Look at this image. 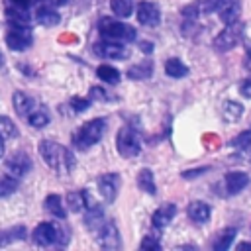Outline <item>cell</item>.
I'll list each match as a JSON object with an SVG mask.
<instances>
[{
    "label": "cell",
    "instance_id": "cell-19",
    "mask_svg": "<svg viewBox=\"0 0 251 251\" xmlns=\"http://www.w3.org/2000/svg\"><path fill=\"white\" fill-rule=\"evenodd\" d=\"M6 18L12 25H29L31 24L29 10L22 8V6H14V4H10V8L6 10Z\"/></svg>",
    "mask_w": 251,
    "mask_h": 251
},
{
    "label": "cell",
    "instance_id": "cell-27",
    "mask_svg": "<svg viewBox=\"0 0 251 251\" xmlns=\"http://www.w3.org/2000/svg\"><path fill=\"white\" fill-rule=\"evenodd\" d=\"M222 116H224V120H226L227 124L237 122V120L243 116V104H239V102H235V100L226 102V104H224V110H222Z\"/></svg>",
    "mask_w": 251,
    "mask_h": 251
},
{
    "label": "cell",
    "instance_id": "cell-23",
    "mask_svg": "<svg viewBox=\"0 0 251 251\" xmlns=\"http://www.w3.org/2000/svg\"><path fill=\"white\" fill-rule=\"evenodd\" d=\"M45 210H47L51 216H55L57 220H65V218H67V210H65L63 200H61L59 194H49V196L45 198Z\"/></svg>",
    "mask_w": 251,
    "mask_h": 251
},
{
    "label": "cell",
    "instance_id": "cell-9",
    "mask_svg": "<svg viewBox=\"0 0 251 251\" xmlns=\"http://www.w3.org/2000/svg\"><path fill=\"white\" fill-rule=\"evenodd\" d=\"M92 53L100 59H127L129 57V49L120 43V41H108V39H102L98 43L92 45Z\"/></svg>",
    "mask_w": 251,
    "mask_h": 251
},
{
    "label": "cell",
    "instance_id": "cell-18",
    "mask_svg": "<svg viewBox=\"0 0 251 251\" xmlns=\"http://www.w3.org/2000/svg\"><path fill=\"white\" fill-rule=\"evenodd\" d=\"M239 12H241V6H239V0H222L220 8H218V16L224 24H231L235 20H239Z\"/></svg>",
    "mask_w": 251,
    "mask_h": 251
},
{
    "label": "cell",
    "instance_id": "cell-42",
    "mask_svg": "<svg viewBox=\"0 0 251 251\" xmlns=\"http://www.w3.org/2000/svg\"><path fill=\"white\" fill-rule=\"evenodd\" d=\"M39 0H10V4H14V6H22V8H31V6H35Z\"/></svg>",
    "mask_w": 251,
    "mask_h": 251
},
{
    "label": "cell",
    "instance_id": "cell-36",
    "mask_svg": "<svg viewBox=\"0 0 251 251\" xmlns=\"http://www.w3.org/2000/svg\"><path fill=\"white\" fill-rule=\"evenodd\" d=\"M180 14H182V18H184V20H190V22H196V20H198V16H202V14H200V10H198V2H192V4L184 6V8L180 10Z\"/></svg>",
    "mask_w": 251,
    "mask_h": 251
},
{
    "label": "cell",
    "instance_id": "cell-7",
    "mask_svg": "<svg viewBox=\"0 0 251 251\" xmlns=\"http://www.w3.org/2000/svg\"><path fill=\"white\" fill-rule=\"evenodd\" d=\"M33 43V33L29 29V25H12L6 31V45L12 51H24L27 47H31Z\"/></svg>",
    "mask_w": 251,
    "mask_h": 251
},
{
    "label": "cell",
    "instance_id": "cell-20",
    "mask_svg": "<svg viewBox=\"0 0 251 251\" xmlns=\"http://www.w3.org/2000/svg\"><path fill=\"white\" fill-rule=\"evenodd\" d=\"M104 222V212L98 204L90 206V208H84V226L90 229V231H96Z\"/></svg>",
    "mask_w": 251,
    "mask_h": 251
},
{
    "label": "cell",
    "instance_id": "cell-5",
    "mask_svg": "<svg viewBox=\"0 0 251 251\" xmlns=\"http://www.w3.org/2000/svg\"><path fill=\"white\" fill-rule=\"evenodd\" d=\"M243 33H245V25H243V22L235 20V22H231V24H226L224 31H220V33L216 35V39H214L212 45H214V49L220 51V53L231 51V49L243 39Z\"/></svg>",
    "mask_w": 251,
    "mask_h": 251
},
{
    "label": "cell",
    "instance_id": "cell-31",
    "mask_svg": "<svg viewBox=\"0 0 251 251\" xmlns=\"http://www.w3.org/2000/svg\"><path fill=\"white\" fill-rule=\"evenodd\" d=\"M110 6L118 18H127L133 12V0H110Z\"/></svg>",
    "mask_w": 251,
    "mask_h": 251
},
{
    "label": "cell",
    "instance_id": "cell-41",
    "mask_svg": "<svg viewBox=\"0 0 251 251\" xmlns=\"http://www.w3.org/2000/svg\"><path fill=\"white\" fill-rule=\"evenodd\" d=\"M239 94H241L243 98H251V78H245V80L241 82V86H239Z\"/></svg>",
    "mask_w": 251,
    "mask_h": 251
},
{
    "label": "cell",
    "instance_id": "cell-4",
    "mask_svg": "<svg viewBox=\"0 0 251 251\" xmlns=\"http://www.w3.org/2000/svg\"><path fill=\"white\" fill-rule=\"evenodd\" d=\"M98 31L102 35V39H108V41H120V43H129L137 37L135 33V27L126 24V22H118V20H112V18H102L98 22Z\"/></svg>",
    "mask_w": 251,
    "mask_h": 251
},
{
    "label": "cell",
    "instance_id": "cell-44",
    "mask_svg": "<svg viewBox=\"0 0 251 251\" xmlns=\"http://www.w3.org/2000/svg\"><path fill=\"white\" fill-rule=\"evenodd\" d=\"M139 49H141L143 53H151V51H153V43H151V41H141V43H139Z\"/></svg>",
    "mask_w": 251,
    "mask_h": 251
},
{
    "label": "cell",
    "instance_id": "cell-34",
    "mask_svg": "<svg viewBox=\"0 0 251 251\" xmlns=\"http://www.w3.org/2000/svg\"><path fill=\"white\" fill-rule=\"evenodd\" d=\"M18 178H14V176H4V178H0V198H4V196H8V194H12L16 188H18Z\"/></svg>",
    "mask_w": 251,
    "mask_h": 251
},
{
    "label": "cell",
    "instance_id": "cell-38",
    "mask_svg": "<svg viewBox=\"0 0 251 251\" xmlns=\"http://www.w3.org/2000/svg\"><path fill=\"white\" fill-rule=\"evenodd\" d=\"M90 100H98V102H112V100H116V98H112L104 88H100V86H92V88H90Z\"/></svg>",
    "mask_w": 251,
    "mask_h": 251
},
{
    "label": "cell",
    "instance_id": "cell-46",
    "mask_svg": "<svg viewBox=\"0 0 251 251\" xmlns=\"http://www.w3.org/2000/svg\"><path fill=\"white\" fill-rule=\"evenodd\" d=\"M4 155V139H0V157Z\"/></svg>",
    "mask_w": 251,
    "mask_h": 251
},
{
    "label": "cell",
    "instance_id": "cell-1",
    "mask_svg": "<svg viewBox=\"0 0 251 251\" xmlns=\"http://www.w3.org/2000/svg\"><path fill=\"white\" fill-rule=\"evenodd\" d=\"M39 155L45 161V165L49 169H53L55 173H59V175H69L75 169V157H73V153L65 145H61L57 141L43 139L39 143Z\"/></svg>",
    "mask_w": 251,
    "mask_h": 251
},
{
    "label": "cell",
    "instance_id": "cell-12",
    "mask_svg": "<svg viewBox=\"0 0 251 251\" xmlns=\"http://www.w3.org/2000/svg\"><path fill=\"white\" fill-rule=\"evenodd\" d=\"M137 20L141 25H147V27H153V25H159L161 24V10L155 2H141L137 6Z\"/></svg>",
    "mask_w": 251,
    "mask_h": 251
},
{
    "label": "cell",
    "instance_id": "cell-30",
    "mask_svg": "<svg viewBox=\"0 0 251 251\" xmlns=\"http://www.w3.org/2000/svg\"><path fill=\"white\" fill-rule=\"evenodd\" d=\"M96 75L98 78H102L106 84H118L120 82V71L112 65H100L96 69Z\"/></svg>",
    "mask_w": 251,
    "mask_h": 251
},
{
    "label": "cell",
    "instance_id": "cell-47",
    "mask_svg": "<svg viewBox=\"0 0 251 251\" xmlns=\"http://www.w3.org/2000/svg\"><path fill=\"white\" fill-rule=\"evenodd\" d=\"M2 65H4V55L0 53V67H2Z\"/></svg>",
    "mask_w": 251,
    "mask_h": 251
},
{
    "label": "cell",
    "instance_id": "cell-21",
    "mask_svg": "<svg viewBox=\"0 0 251 251\" xmlns=\"http://www.w3.org/2000/svg\"><path fill=\"white\" fill-rule=\"evenodd\" d=\"M235 235H237V229H235V227H226V229H222V231L216 235V239L212 241V249H214V251H226V249H229L231 243H233V239H235Z\"/></svg>",
    "mask_w": 251,
    "mask_h": 251
},
{
    "label": "cell",
    "instance_id": "cell-37",
    "mask_svg": "<svg viewBox=\"0 0 251 251\" xmlns=\"http://www.w3.org/2000/svg\"><path fill=\"white\" fill-rule=\"evenodd\" d=\"M139 247L141 249H153V251H157V249H161V241H159V235H153V233H147L143 239H141V243H139Z\"/></svg>",
    "mask_w": 251,
    "mask_h": 251
},
{
    "label": "cell",
    "instance_id": "cell-22",
    "mask_svg": "<svg viewBox=\"0 0 251 251\" xmlns=\"http://www.w3.org/2000/svg\"><path fill=\"white\" fill-rule=\"evenodd\" d=\"M12 102H14V108H16V112H18L22 118H25V116H27V112H29V110L35 106V100H33L29 94L22 92V90L14 92V96H12Z\"/></svg>",
    "mask_w": 251,
    "mask_h": 251
},
{
    "label": "cell",
    "instance_id": "cell-17",
    "mask_svg": "<svg viewBox=\"0 0 251 251\" xmlns=\"http://www.w3.org/2000/svg\"><path fill=\"white\" fill-rule=\"evenodd\" d=\"M25 120H27V124H29L31 127H45V126L49 124V120H51V114H49L47 106L35 102V106L27 112Z\"/></svg>",
    "mask_w": 251,
    "mask_h": 251
},
{
    "label": "cell",
    "instance_id": "cell-29",
    "mask_svg": "<svg viewBox=\"0 0 251 251\" xmlns=\"http://www.w3.org/2000/svg\"><path fill=\"white\" fill-rule=\"evenodd\" d=\"M86 194L88 190H76V192H69L67 194V206L71 212H82L86 206Z\"/></svg>",
    "mask_w": 251,
    "mask_h": 251
},
{
    "label": "cell",
    "instance_id": "cell-3",
    "mask_svg": "<svg viewBox=\"0 0 251 251\" xmlns=\"http://www.w3.org/2000/svg\"><path fill=\"white\" fill-rule=\"evenodd\" d=\"M104 131H106V120H104V118H94V120L82 124V126L75 131V135H73V145H75L78 151H86V149H90L92 145H96V143L102 139Z\"/></svg>",
    "mask_w": 251,
    "mask_h": 251
},
{
    "label": "cell",
    "instance_id": "cell-25",
    "mask_svg": "<svg viewBox=\"0 0 251 251\" xmlns=\"http://www.w3.org/2000/svg\"><path fill=\"white\" fill-rule=\"evenodd\" d=\"M151 75H153L151 61H143V63L127 69V78H131V80H147V78H151Z\"/></svg>",
    "mask_w": 251,
    "mask_h": 251
},
{
    "label": "cell",
    "instance_id": "cell-35",
    "mask_svg": "<svg viewBox=\"0 0 251 251\" xmlns=\"http://www.w3.org/2000/svg\"><path fill=\"white\" fill-rule=\"evenodd\" d=\"M220 4L222 0H198V10L200 14H216Z\"/></svg>",
    "mask_w": 251,
    "mask_h": 251
},
{
    "label": "cell",
    "instance_id": "cell-11",
    "mask_svg": "<svg viewBox=\"0 0 251 251\" xmlns=\"http://www.w3.org/2000/svg\"><path fill=\"white\" fill-rule=\"evenodd\" d=\"M98 190L102 194V198L112 204L118 196V190H120V175L118 173H106L98 178Z\"/></svg>",
    "mask_w": 251,
    "mask_h": 251
},
{
    "label": "cell",
    "instance_id": "cell-43",
    "mask_svg": "<svg viewBox=\"0 0 251 251\" xmlns=\"http://www.w3.org/2000/svg\"><path fill=\"white\" fill-rule=\"evenodd\" d=\"M65 4H75L78 10H82V8H86L90 4V0H65Z\"/></svg>",
    "mask_w": 251,
    "mask_h": 251
},
{
    "label": "cell",
    "instance_id": "cell-45",
    "mask_svg": "<svg viewBox=\"0 0 251 251\" xmlns=\"http://www.w3.org/2000/svg\"><path fill=\"white\" fill-rule=\"evenodd\" d=\"M237 249H251V241H243V243H239Z\"/></svg>",
    "mask_w": 251,
    "mask_h": 251
},
{
    "label": "cell",
    "instance_id": "cell-2",
    "mask_svg": "<svg viewBox=\"0 0 251 251\" xmlns=\"http://www.w3.org/2000/svg\"><path fill=\"white\" fill-rule=\"evenodd\" d=\"M31 239L39 247H65L69 243V231L57 222H43L33 229Z\"/></svg>",
    "mask_w": 251,
    "mask_h": 251
},
{
    "label": "cell",
    "instance_id": "cell-13",
    "mask_svg": "<svg viewBox=\"0 0 251 251\" xmlns=\"http://www.w3.org/2000/svg\"><path fill=\"white\" fill-rule=\"evenodd\" d=\"M247 184H249V175L243 173V171H229V173H226V176H224L226 194H229V196L239 194L243 188H247Z\"/></svg>",
    "mask_w": 251,
    "mask_h": 251
},
{
    "label": "cell",
    "instance_id": "cell-6",
    "mask_svg": "<svg viewBox=\"0 0 251 251\" xmlns=\"http://www.w3.org/2000/svg\"><path fill=\"white\" fill-rule=\"evenodd\" d=\"M116 149L124 159L137 157L141 153V141L137 131L131 126H124L116 135Z\"/></svg>",
    "mask_w": 251,
    "mask_h": 251
},
{
    "label": "cell",
    "instance_id": "cell-24",
    "mask_svg": "<svg viewBox=\"0 0 251 251\" xmlns=\"http://www.w3.org/2000/svg\"><path fill=\"white\" fill-rule=\"evenodd\" d=\"M25 239V227L24 226H14L10 229H0V247H6L14 241Z\"/></svg>",
    "mask_w": 251,
    "mask_h": 251
},
{
    "label": "cell",
    "instance_id": "cell-8",
    "mask_svg": "<svg viewBox=\"0 0 251 251\" xmlns=\"http://www.w3.org/2000/svg\"><path fill=\"white\" fill-rule=\"evenodd\" d=\"M94 233H96V241L100 247H104V249H120L122 247V237H120L118 226L112 220H104L102 226Z\"/></svg>",
    "mask_w": 251,
    "mask_h": 251
},
{
    "label": "cell",
    "instance_id": "cell-39",
    "mask_svg": "<svg viewBox=\"0 0 251 251\" xmlns=\"http://www.w3.org/2000/svg\"><path fill=\"white\" fill-rule=\"evenodd\" d=\"M88 106H90V100H88V98H78V96L71 98V108H73L76 114H80V112L88 110Z\"/></svg>",
    "mask_w": 251,
    "mask_h": 251
},
{
    "label": "cell",
    "instance_id": "cell-10",
    "mask_svg": "<svg viewBox=\"0 0 251 251\" xmlns=\"http://www.w3.org/2000/svg\"><path fill=\"white\" fill-rule=\"evenodd\" d=\"M4 167H6V171H8L10 176H14V178L20 180L22 176H25V175L31 171L33 163H31V159H29L27 153H24V151H16V153H12V155L6 159Z\"/></svg>",
    "mask_w": 251,
    "mask_h": 251
},
{
    "label": "cell",
    "instance_id": "cell-28",
    "mask_svg": "<svg viewBox=\"0 0 251 251\" xmlns=\"http://www.w3.org/2000/svg\"><path fill=\"white\" fill-rule=\"evenodd\" d=\"M165 73H167L169 76H173V78H182V76L188 75V67H186L180 59L173 57V59H169V61L165 63Z\"/></svg>",
    "mask_w": 251,
    "mask_h": 251
},
{
    "label": "cell",
    "instance_id": "cell-32",
    "mask_svg": "<svg viewBox=\"0 0 251 251\" xmlns=\"http://www.w3.org/2000/svg\"><path fill=\"white\" fill-rule=\"evenodd\" d=\"M18 135V127L14 126V122L6 116H0V139H10V137H16Z\"/></svg>",
    "mask_w": 251,
    "mask_h": 251
},
{
    "label": "cell",
    "instance_id": "cell-16",
    "mask_svg": "<svg viewBox=\"0 0 251 251\" xmlns=\"http://www.w3.org/2000/svg\"><path fill=\"white\" fill-rule=\"evenodd\" d=\"M35 20H37V24H41L45 27H53V25H57L61 22V16H59V12L53 6L39 4L37 10H35Z\"/></svg>",
    "mask_w": 251,
    "mask_h": 251
},
{
    "label": "cell",
    "instance_id": "cell-14",
    "mask_svg": "<svg viewBox=\"0 0 251 251\" xmlns=\"http://www.w3.org/2000/svg\"><path fill=\"white\" fill-rule=\"evenodd\" d=\"M175 216H176V204L167 202V204L159 206V208L153 212V216H151V224H153L157 229H163V227H167V226L173 222Z\"/></svg>",
    "mask_w": 251,
    "mask_h": 251
},
{
    "label": "cell",
    "instance_id": "cell-33",
    "mask_svg": "<svg viewBox=\"0 0 251 251\" xmlns=\"http://www.w3.org/2000/svg\"><path fill=\"white\" fill-rule=\"evenodd\" d=\"M229 145H231L233 149H237V151L247 149V147L251 145V129H245V131H241L239 135H235V137L229 141Z\"/></svg>",
    "mask_w": 251,
    "mask_h": 251
},
{
    "label": "cell",
    "instance_id": "cell-26",
    "mask_svg": "<svg viewBox=\"0 0 251 251\" xmlns=\"http://www.w3.org/2000/svg\"><path fill=\"white\" fill-rule=\"evenodd\" d=\"M137 186L147 192V194H157V186H155V178H153V171L151 169H141L137 173Z\"/></svg>",
    "mask_w": 251,
    "mask_h": 251
},
{
    "label": "cell",
    "instance_id": "cell-40",
    "mask_svg": "<svg viewBox=\"0 0 251 251\" xmlns=\"http://www.w3.org/2000/svg\"><path fill=\"white\" fill-rule=\"evenodd\" d=\"M210 171V167H196V169H188V171H184L182 173V178H196V176H202V175H206Z\"/></svg>",
    "mask_w": 251,
    "mask_h": 251
},
{
    "label": "cell",
    "instance_id": "cell-15",
    "mask_svg": "<svg viewBox=\"0 0 251 251\" xmlns=\"http://www.w3.org/2000/svg\"><path fill=\"white\" fill-rule=\"evenodd\" d=\"M186 216H188L194 224H206V222L210 220V216H212V208H210L206 202H202V200H194V202L188 204Z\"/></svg>",
    "mask_w": 251,
    "mask_h": 251
}]
</instances>
